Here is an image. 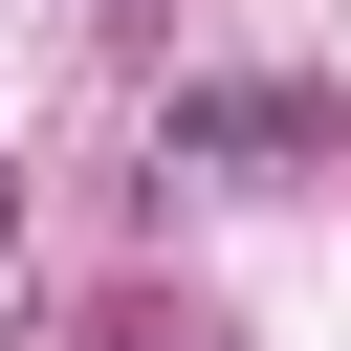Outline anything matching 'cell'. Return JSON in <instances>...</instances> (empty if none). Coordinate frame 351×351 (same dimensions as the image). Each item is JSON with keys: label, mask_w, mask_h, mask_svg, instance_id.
<instances>
[{"label": "cell", "mask_w": 351, "mask_h": 351, "mask_svg": "<svg viewBox=\"0 0 351 351\" xmlns=\"http://www.w3.org/2000/svg\"><path fill=\"white\" fill-rule=\"evenodd\" d=\"M0 241H22V197H0Z\"/></svg>", "instance_id": "cell-3"}, {"label": "cell", "mask_w": 351, "mask_h": 351, "mask_svg": "<svg viewBox=\"0 0 351 351\" xmlns=\"http://www.w3.org/2000/svg\"><path fill=\"white\" fill-rule=\"evenodd\" d=\"M110 351H219V307H110Z\"/></svg>", "instance_id": "cell-2"}, {"label": "cell", "mask_w": 351, "mask_h": 351, "mask_svg": "<svg viewBox=\"0 0 351 351\" xmlns=\"http://www.w3.org/2000/svg\"><path fill=\"white\" fill-rule=\"evenodd\" d=\"M176 154H329V88H285V66H219V88H176Z\"/></svg>", "instance_id": "cell-1"}]
</instances>
